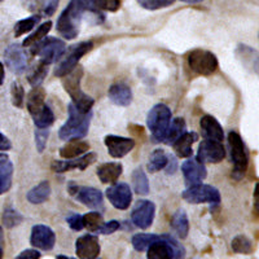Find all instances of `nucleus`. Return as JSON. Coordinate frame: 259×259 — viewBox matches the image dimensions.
Wrapping results in <instances>:
<instances>
[{
	"label": "nucleus",
	"mask_w": 259,
	"mask_h": 259,
	"mask_svg": "<svg viewBox=\"0 0 259 259\" xmlns=\"http://www.w3.org/2000/svg\"><path fill=\"white\" fill-rule=\"evenodd\" d=\"M84 11L85 6L83 0L70 2V4L64 9V12L57 20V31L60 32V35L68 40L75 38L79 32L80 21Z\"/></svg>",
	"instance_id": "obj_1"
},
{
	"label": "nucleus",
	"mask_w": 259,
	"mask_h": 259,
	"mask_svg": "<svg viewBox=\"0 0 259 259\" xmlns=\"http://www.w3.org/2000/svg\"><path fill=\"white\" fill-rule=\"evenodd\" d=\"M90 123H91V112L80 113L73 104H70L68 121L60 127V139L68 142V140L84 138L89 134Z\"/></svg>",
	"instance_id": "obj_2"
},
{
	"label": "nucleus",
	"mask_w": 259,
	"mask_h": 259,
	"mask_svg": "<svg viewBox=\"0 0 259 259\" xmlns=\"http://www.w3.org/2000/svg\"><path fill=\"white\" fill-rule=\"evenodd\" d=\"M83 75V69L80 66H77L73 71L65 75L62 84L65 87V91L70 95L73 105L79 110L80 113H89L91 112L92 106H94V99L90 97L89 95L84 94L80 89V79Z\"/></svg>",
	"instance_id": "obj_3"
},
{
	"label": "nucleus",
	"mask_w": 259,
	"mask_h": 259,
	"mask_svg": "<svg viewBox=\"0 0 259 259\" xmlns=\"http://www.w3.org/2000/svg\"><path fill=\"white\" fill-rule=\"evenodd\" d=\"M184 254V247L171 235H159L147 249L148 259H182Z\"/></svg>",
	"instance_id": "obj_4"
},
{
	"label": "nucleus",
	"mask_w": 259,
	"mask_h": 259,
	"mask_svg": "<svg viewBox=\"0 0 259 259\" xmlns=\"http://www.w3.org/2000/svg\"><path fill=\"white\" fill-rule=\"evenodd\" d=\"M171 122V110L165 104H157L148 113L147 124L156 142H162Z\"/></svg>",
	"instance_id": "obj_5"
},
{
	"label": "nucleus",
	"mask_w": 259,
	"mask_h": 259,
	"mask_svg": "<svg viewBox=\"0 0 259 259\" xmlns=\"http://www.w3.org/2000/svg\"><path fill=\"white\" fill-rule=\"evenodd\" d=\"M66 52V45L61 39L47 38L38 41L36 45L31 46V53L39 56V61L50 65L59 61Z\"/></svg>",
	"instance_id": "obj_6"
},
{
	"label": "nucleus",
	"mask_w": 259,
	"mask_h": 259,
	"mask_svg": "<svg viewBox=\"0 0 259 259\" xmlns=\"http://www.w3.org/2000/svg\"><path fill=\"white\" fill-rule=\"evenodd\" d=\"M228 145H230L231 158H232L233 163L232 177L240 180L246 172L247 163H249L246 148H245L241 136L237 133H233V131L228 134Z\"/></svg>",
	"instance_id": "obj_7"
},
{
	"label": "nucleus",
	"mask_w": 259,
	"mask_h": 259,
	"mask_svg": "<svg viewBox=\"0 0 259 259\" xmlns=\"http://www.w3.org/2000/svg\"><path fill=\"white\" fill-rule=\"evenodd\" d=\"M187 64L198 75H211L218 69V59L214 53L205 50H194L188 53Z\"/></svg>",
	"instance_id": "obj_8"
},
{
	"label": "nucleus",
	"mask_w": 259,
	"mask_h": 259,
	"mask_svg": "<svg viewBox=\"0 0 259 259\" xmlns=\"http://www.w3.org/2000/svg\"><path fill=\"white\" fill-rule=\"evenodd\" d=\"M92 47H94L92 41H82V43H78V45L73 46L69 50V52L65 55V59L60 62L59 66L56 68L55 75L59 78L68 75L70 71H73L74 69L77 68L80 59L84 56L85 53H89L92 50Z\"/></svg>",
	"instance_id": "obj_9"
},
{
	"label": "nucleus",
	"mask_w": 259,
	"mask_h": 259,
	"mask_svg": "<svg viewBox=\"0 0 259 259\" xmlns=\"http://www.w3.org/2000/svg\"><path fill=\"white\" fill-rule=\"evenodd\" d=\"M183 198L189 203H219L221 193L215 187L207 184H194L183 192Z\"/></svg>",
	"instance_id": "obj_10"
},
{
	"label": "nucleus",
	"mask_w": 259,
	"mask_h": 259,
	"mask_svg": "<svg viewBox=\"0 0 259 259\" xmlns=\"http://www.w3.org/2000/svg\"><path fill=\"white\" fill-rule=\"evenodd\" d=\"M69 192L84 206L92 207V209H101L103 207V193L99 189L92 188V187H79L75 186V184H70Z\"/></svg>",
	"instance_id": "obj_11"
},
{
	"label": "nucleus",
	"mask_w": 259,
	"mask_h": 259,
	"mask_svg": "<svg viewBox=\"0 0 259 259\" xmlns=\"http://www.w3.org/2000/svg\"><path fill=\"white\" fill-rule=\"evenodd\" d=\"M156 214V206L152 201L140 200L136 202L135 207L131 212V221L138 228L147 230L152 226Z\"/></svg>",
	"instance_id": "obj_12"
},
{
	"label": "nucleus",
	"mask_w": 259,
	"mask_h": 259,
	"mask_svg": "<svg viewBox=\"0 0 259 259\" xmlns=\"http://www.w3.org/2000/svg\"><path fill=\"white\" fill-rule=\"evenodd\" d=\"M106 197L115 209L126 210L133 201V192L126 183H113V186L106 189Z\"/></svg>",
	"instance_id": "obj_13"
},
{
	"label": "nucleus",
	"mask_w": 259,
	"mask_h": 259,
	"mask_svg": "<svg viewBox=\"0 0 259 259\" xmlns=\"http://www.w3.org/2000/svg\"><path fill=\"white\" fill-rule=\"evenodd\" d=\"M56 242V235L48 226L45 224H36L32 227L31 236H30V244L40 250H52Z\"/></svg>",
	"instance_id": "obj_14"
},
{
	"label": "nucleus",
	"mask_w": 259,
	"mask_h": 259,
	"mask_svg": "<svg viewBox=\"0 0 259 259\" xmlns=\"http://www.w3.org/2000/svg\"><path fill=\"white\" fill-rule=\"evenodd\" d=\"M226 157V149L219 142L203 140L198 147L197 159L202 163H219Z\"/></svg>",
	"instance_id": "obj_15"
},
{
	"label": "nucleus",
	"mask_w": 259,
	"mask_h": 259,
	"mask_svg": "<svg viewBox=\"0 0 259 259\" xmlns=\"http://www.w3.org/2000/svg\"><path fill=\"white\" fill-rule=\"evenodd\" d=\"M6 64L9 70L15 74H21L26 70L27 56L21 45H11L4 52Z\"/></svg>",
	"instance_id": "obj_16"
},
{
	"label": "nucleus",
	"mask_w": 259,
	"mask_h": 259,
	"mask_svg": "<svg viewBox=\"0 0 259 259\" xmlns=\"http://www.w3.org/2000/svg\"><path fill=\"white\" fill-rule=\"evenodd\" d=\"M97 156L96 153H92L89 152L87 154H82V156L77 157V158L66 159V161H53L51 167L55 172H66V171L71 170H84V168L89 167L90 165H92L95 161H96Z\"/></svg>",
	"instance_id": "obj_17"
},
{
	"label": "nucleus",
	"mask_w": 259,
	"mask_h": 259,
	"mask_svg": "<svg viewBox=\"0 0 259 259\" xmlns=\"http://www.w3.org/2000/svg\"><path fill=\"white\" fill-rule=\"evenodd\" d=\"M104 143L106 145L108 153L113 158H122L126 154H128L134 149V147H135V140L134 139L123 138V136L108 135L105 136Z\"/></svg>",
	"instance_id": "obj_18"
},
{
	"label": "nucleus",
	"mask_w": 259,
	"mask_h": 259,
	"mask_svg": "<svg viewBox=\"0 0 259 259\" xmlns=\"http://www.w3.org/2000/svg\"><path fill=\"white\" fill-rule=\"evenodd\" d=\"M182 172L184 175V180H186L188 187L201 183L207 175L206 167H205L202 162L198 161L197 157L196 158H188L187 161H184V163L182 165Z\"/></svg>",
	"instance_id": "obj_19"
},
{
	"label": "nucleus",
	"mask_w": 259,
	"mask_h": 259,
	"mask_svg": "<svg viewBox=\"0 0 259 259\" xmlns=\"http://www.w3.org/2000/svg\"><path fill=\"white\" fill-rule=\"evenodd\" d=\"M75 253L80 259H95L100 254V242L95 235L80 236L75 242Z\"/></svg>",
	"instance_id": "obj_20"
},
{
	"label": "nucleus",
	"mask_w": 259,
	"mask_h": 259,
	"mask_svg": "<svg viewBox=\"0 0 259 259\" xmlns=\"http://www.w3.org/2000/svg\"><path fill=\"white\" fill-rule=\"evenodd\" d=\"M201 131L206 140L222 143L224 139V131L221 123L212 115H203L200 121Z\"/></svg>",
	"instance_id": "obj_21"
},
{
	"label": "nucleus",
	"mask_w": 259,
	"mask_h": 259,
	"mask_svg": "<svg viewBox=\"0 0 259 259\" xmlns=\"http://www.w3.org/2000/svg\"><path fill=\"white\" fill-rule=\"evenodd\" d=\"M109 99L113 104L118 106H128L133 101V91L130 85L124 83H115L108 91Z\"/></svg>",
	"instance_id": "obj_22"
},
{
	"label": "nucleus",
	"mask_w": 259,
	"mask_h": 259,
	"mask_svg": "<svg viewBox=\"0 0 259 259\" xmlns=\"http://www.w3.org/2000/svg\"><path fill=\"white\" fill-rule=\"evenodd\" d=\"M123 166L119 162H108L97 168V177L104 184H113L122 175Z\"/></svg>",
	"instance_id": "obj_23"
},
{
	"label": "nucleus",
	"mask_w": 259,
	"mask_h": 259,
	"mask_svg": "<svg viewBox=\"0 0 259 259\" xmlns=\"http://www.w3.org/2000/svg\"><path fill=\"white\" fill-rule=\"evenodd\" d=\"M198 140V135L196 133H184L177 142L172 144L174 147L175 153L180 157V158H188L192 156L193 150H192V145Z\"/></svg>",
	"instance_id": "obj_24"
},
{
	"label": "nucleus",
	"mask_w": 259,
	"mask_h": 259,
	"mask_svg": "<svg viewBox=\"0 0 259 259\" xmlns=\"http://www.w3.org/2000/svg\"><path fill=\"white\" fill-rule=\"evenodd\" d=\"M89 150V143L84 142V140H80V139H75V140H71V142L66 143V144L60 149V156L65 159L77 158V157L87 153Z\"/></svg>",
	"instance_id": "obj_25"
},
{
	"label": "nucleus",
	"mask_w": 259,
	"mask_h": 259,
	"mask_svg": "<svg viewBox=\"0 0 259 259\" xmlns=\"http://www.w3.org/2000/svg\"><path fill=\"white\" fill-rule=\"evenodd\" d=\"M26 106L30 114H35L40 109H43L46 106V91L43 87L38 85L34 87L31 91L29 92L26 97Z\"/></svg>",
	"instance_id": "obj_26"
},
{
	"label": "nucleus",
	"mask_w": 259,
	"mask_h": 259,
	"mask_svg": "<svg viewBox=\"0 0 259 259\" xmlns=\"http://www.w3.org/2000/svg\"><path fill=\"white\" fill-rule=\"evenodd\" d=\"M171 228L178 235L179 239H186L189 232V222L187 212L184 210L179 209L177 212H174L170 223Z\"/></svg>",
	"instance_id": "obj_27"
},
{
	"label": "nucleus",
	"mask_w": 259,
	"mask_h": 259,
	"mask_svg": "<svg viewBox=\"0 0 259 259\" xmlns=\"http://www.w3.org/2000/svg\"><path fill=\"white\" fill-rule=\"evenodd\" d=\"M51 194V184L47 180L40 182L36 187L31 188L27 193V200L32 205H38V203H43L45 201L48 200Z\"/></svg>",
	"instance_id": "obj_28"
},
{
	"label": "nucleus",
	"mask_w": 259,
	"mask_h": 259,
	"mask_svg": "<svg viewBox=\"0 0 259 259\" xmlns=\"http://www.w3.org/2000/svg\"><path fill=\"white\" fill-rule=\"evenodd\" d=\"M186 121L183 118H175V119H172L170 122V126H168L165 138H163L162 142L167 145H172L183 134L186 133Z\"/></svg>",
	"instance_id": "obj_29"
},
{
	"label": "nucleus",
	"mask_w": 259,
	"mask_h": 259,
	"mask_svg": "<svg viewBox=\"0 0 259 259\" xmlns=\"http://www.w3.org/2000/svg\"><path fill=\"white\" fill-rule=\"evenodd\" d=\"M237 56L242 61V65L246 66V69H250L251 71H258V55H256V51H254L253 48L249 47V46H239L237 51Z\"/></svg>",
	"instance_id": "obj_30"
},
{
	"label": "nucleus",
	"mask_w": 259,
	"mask_h": 259,
	"mask_svg": "<svg viewBox=\"0 0 259 259\" xmlns=\"http://www.w3.org/2000/svg\"><path fill=\"white\" fill-rule=\"evenodd\" d=\"M85 9L91 11H109L115 12L121 7V0H83Z\"/></svg>",
	"instance_id": "obj_31"
},
{
	"label": "nucleus",
	"mask_w": 259,
	"mask_h": 259,
	"mask_svg": "<svg viewBox=\"0 0 259 259\" xmlns=\"http://www.w3.org/2000/svg\"><path fill=\"white\" fill-rule=\"evenodd\" d=\"M13 165L12 162L7 159L3 163H0V194L6 193L12 186Z\"/></svg>",
	"instance_id": "obj_32"
},
{
	"label": "nucleus",
	"mask_w": 259,
	"mask_h": 259,
	"mask_svg": "<svg viewBox=\"0 0 259 259\" xmlns=\"http://www.w3.org/2000/svg\"><path fill=\"white\" fill-rule=\"evenodd\" d=\"M168 156L163 149L153 150V153L150 154L149 162H148V170L150 172H157L167 166Z\"/></svg>",
	"instance_id": "obj_33"
},
{
	"label": "nucleus",
	"mask_w": 259,
	"mask_h": 259,
	"mask_svg": "<svg viewBox=\"0 0 259 259\" xmlns=\"http://www.w3.org/2000/svg\"><path fill=\"white\" fill-rule=\"evenodd\" d=\"M133 186L138 194H148L149 193V182L143 171L142 167H138L133 172Z\"/></svg>",
	"instance_id": "obj_34"
},
{
	"label": "nucleus",
	"mask_w": 259,
	"mask_h": 259,
	"mask_svg": "<svg viewBox=\"0 0 259 259\" xmlns=\"http://www.w3.org/2000/svg\"><path fill=\"white\" fill-rule=\"evenodd\" d=\"M48 74V65L45 64V62L39 61L38 64L34 66V68L30 70L29 77H27V80H29L30 84L32 87H38L43 83L45 78L47 77Z\"/></svg>",
	"instance_id": "obj_35"
},
{
	"label": "nucleus",
	"mask_w": 259,
	"mask_h": 259,
	"mask_svg": "<svg viewBox=\"0 0 259 259\" xmlns=\"http://www.w3.org/2000/svg\"><path fill=\"white\" fill-rule=\"evenodd\" d=\"M32 119H34V123L38 128H48L51 124L55 122V115L53 112L51 110L50 106L46 105L43 109H40L39 112H36L35 114L31 115Z\"/></svg>",
	"instance_id": "obj_36"
},
{
	"label": "nucleus",
	"mask_w": 259,
	"mask_h": 259,
	"mask_svg": "<svg viewBox=\"0 0 259 259\" xmlns=\"http://www.w3.org/2000/svg\"><path fill=\"white\" fill-rule=\"evenodd\" d=\"M82 218H83V227L87 228V230L92 233L99 232L104 224L103 215H101L99 211L87 212L85 215H83Z\"/></svg>",
	"instance_id": "obj_37"
},
{
	"label": "nucleus",
	"mask_w": 259,
	"mask_h": 259,
	"mask_svg": "<svg viewBox=\"0 0 259 259\" xmlns=\"http://www.w3.org/2000/svg\"><path fill=\"white\" fill-rule=\"evenodd\" d=\"M51 27H52V22H51V21L40 25L35 31L32 32L31 35L26 36V39L24 40L22 46H24V47H31V46L36 45L38 41L43 40V39L48 35V32L51 31Z\"/></svg>",
	"instance_id": "obj_38"
},
{
	"label": "nucleus",
	"mask_w": 259,
	"mask_h": 259,
	"mask_svg": "<svg viewBox=\"0 0 259 259\" xmlns=\"http://www.w3.org/2000/svg\"><path fill=\"white\" fill-rule=\"evenodd\" d=\"M158 239V235L153 233H138L133 237V246L138 251H145L149 245L153 244Z\"/></svg>",
	"instance_id": "obj_39"
},
{
	"label": "nucleus",
	"mask_w": 259,
	"mask_h": 259,
	"mask_svg": "<svg viewBox=\"0 0 259 259\" xmlns=\"http://www.w3.org/2000/svg\"><path fill=\"white\" fill-rule=\"evenodd\" d=\"M39 21H40V16H31V17L25 18V20L18 21L15 25V36H21L31 31L39 24Z\"/></svg>",
	"instance_id": "obj_40"
},
{
	"label": "nucleus",
	"mask_w": 259,
	"mask_h": 259,
	"mask_svg": "<svg viewBox=\"0 0 259 259\" xmlns=\"http://www.w3.org/2000/svg\"><path fill=\"white\" fill-rule=\"evenodd\" d=\"M232 249L236 253L250 254L253 251V244L246 236L240 235L232 240Z\"/></svg>",
	"instance_id": "obj_41"
},
{
	"label": "nucleus",
	"mask_w": 259,
	"mask_h": 259,
	"mask_svg": "<svg viewBox=\"0 0 259 259\" xmlns=\"http://www.w3.org/2000/svg\"><path fill=\"white\" fill-rule=\"evenodd\" d=\"M22 221H24V217H22L17 210L7 209L6 211H4L3 222L4 224H6V227H8V228H12V227L18 226Z\"/></svg>",
	"instance_id": "obj_42"
},
{
	"label": "nucleus",
	"mask_w": 259,
	"mask_h": 259,
	"mask_svg": "<svg viewBox=\"0 0 259 259\" xmlns=\"http://www.w3.org/2000/svg\"><path fill=\"white\" fill-rule=\"evenodd\" d=\"M174 2L175 0H138V3L140 4L143 8L149 9V11L166 8V7H170Z\"/></svg>",
	"instance_id": "obj_43"
},
{
	"label": "nucleus",
	"mask_w": 259,
	"mask_h": 259,
	"mask_svg": "<svg viewBox=\"0 0 259 259\" xmlns=\"http://www.w3.org/2000/svg\"><path fill=\"white\" fill-rule=\"evenodd\" d=\"M11 94H12L13 105L17 106V108H22V106H24V101H25L24 87L16 82L12 83V90H11Z\"/></svg>",
	"instance_id": "obj_44"
},
{
	"label": "nucleus",
	"mask_w": 259,
	"mask_h": 259,
	"mask_svg": "<svg viewBox=\"0 0 259 259\" xmlns=\"http://www.w3.org/2000/svg\"><path fill=\"white\" fill-rule=\"evenodd\" d=\"M48 136H50V130L48 128L35 130V145L39 153H43V150L47 145Z\"/></svg>",
	"instance_id": "obj_45"
},
{
	"label": "nucleus",
	"mask_w": 259,
	"mask_h": 259,
	"mask_svg": "<svg viewBox=\"0 0 259 259\" xmlns=\"http://www.w3.org/2000/svg\"><path fill=\"white\" fill-rule=\"evenodd\" d=\"M60 0H36V4L40 8L41 13L46 16H52L56 12Z\"/></svg>",
	"instance_id": "obj_46"
},
{
	"label": "nucleus",
	"mask_w": 259,
	"mask_h": 259,
	"mask_svg": "<svg viewBox=\"0 0 259 259\" xmlns=\"http://www.w3.org/2000/svg\"><path fill=\"white\" fill-rule=\"evenodd\" d=\"M66 222H68L69 227H70L71 230H74V231H80L84 228V227H83L82 215H79V214L69 215L68 218H66Z\"/></svg>",
	"instance_id": "obj_47"
},
{
	"label": "nucleus",
	"mask_w": 259,
	"mask_h": 259,
	"mask_svg": "<svg viewBox=\"0 0 259 259\" xmlns=\"http://www.w3.org/2000/svg\"><path fill=\"white\" fill-rule=\"evenodd\" d=\"M119 230V222L117 221H110L108 222V223H105L104 222L103 227L100 228V231L97 233H103V235H112V233H114L115 231Z\"/></svg>",
	"instance_id": "obj_48"
},
{
	"label": "nucleus",
	"mask_w": 259,
	"mask_h": 259,
	"mask_svg": "<svg viewBox=\"0 0 259 259\" xmlns=\"http://www.w3.org/2000/svg\"><path fill=\"white\" fill-rule=\"evenodd\" d=\"M40 258V253L38 250H34V249H27L24 250L22 253L18 254L15 259H39Z\"/></svg>",
	"instance_id": "obj_49"
},
{
	"label": "nucleus",
	"mask_w": 259,
	"mask_h": 259,
	"mask_svg": "<svg viewBox=\"0 0 259 259\" xmlns=\"http://www.w3.org/2000/svg\"><path fill=\"white\" fill-rule=\"evenodd\" d=\"M11 148H12V144L9 142V139L0 133V150H2V152H7V150H9Z\"/></svg>",
	"instance_id": "obj_50"
},
{
	"label": "nucleus",
	"mask_w": 259,
	"mask_h": 259,
	"mask_svg": "<svg viewBox=\"0 0 259 259\" xmlns=\"http://www.w3.org/2000/svg\"><path fill=\"white\" fill-rule=\"evenodd\" d=\"M4 254V233L3 228H0V259H3Z\"/></svg>",
	"instance_id": "obj_51"
},
{
	"label": "nucleus",
	"mask_w": 259,
	"mask_h": 259,
	"mask_svg": "<svg viewBox=\"0 0 259 259\" xmlns=\"http://www.w3.org/2000/svg\"><path fill=\"white\" fill-rule=\"evenodd\" d=\"M4 82V65L0 62V84H3Z\"/></svg>",
	"instance_id": "obj_52"
},
{
	"label": "nucleus",
	"mask_w": 259,
	"mask_h": 259,
	"mask_svg": "<svg viewBox=\"0 0 259 259\" xmlns=\"http://www.w3.org/2000/svg\"><path fill=\"white\" fill-rule=\"evenodd\" d=\"M8 159V157L6 156V154H0V163H3L4 161H7Z\"/></svg>",
	"instance_id": "obj_53"
},
{
	"label": "nucleus",
	"mask_w": 259,
	"mask_h": 259,
	"mask_svg": "<svg viewBox=\"0 0 259 259\" xmlns=\"http://www.w3.org/2000/svg\"><path fill=\"white\" fill-rule=\"evenodd\" d=\"M56 259H75V258H70V256H66V255H57Z\"/></svg>",
	"instance_id": "obj_54"
},
{
	"label": "nucleus",
	"mask_w": 259,
	"mask_h": 259,
	"mask_svg": "<svg viewBox=\"0 0 259 259\" xmlns=\"http://www.w3.org/2000/svg\"><path fill=\"white\" fill-rule=\"evenodd\" d=\"M182 2H187V3H198V2H202V0H182Z\"/></svg>",
	"instance_id": "obj_55"
},
{
	"label": "nucleus",
	"mask_w": 259,
	"mask_h": 259,
	"mask_svg": "<svg viewBox=\"0 0 259 259\" xmlns=\"http://www.w3.org/2000/svg\"><path fill=\"white\" fill-rule=\"evenodd\" d=\"M0 2H2V0H0Z\"/></svg>",
	"instance_id": "obj_56"
},
{
	"label": "nucleus",
	"mask_w": 259,
	"mask_h": 259,
	"mask_svg": "<svg viewBox=\"0 0 259 259\" xmlns=\"http://www.w3.org/2000/svg\"><path fill=\"white\" fill-rule=\"evenodd\" d=\"M95 259H96V258H95Z\"/></svg>",
	"instance_id": "obj_57"
}]
</instances>
